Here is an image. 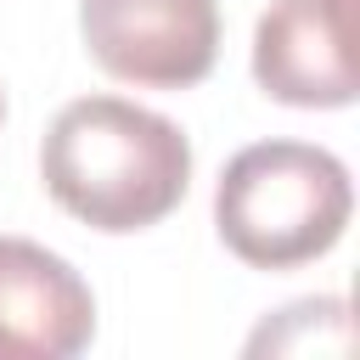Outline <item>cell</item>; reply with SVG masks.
Wrapping results in <instances>:
<instances>
[{"label":"cell","instance_id":"cell-4","mask_svg":"<svg viewBox=\"0 0 360 360\" xmlns=\"http://www.w3.org/2000/svg\"><path fill=\"white\" fill-rule=\"evenodd\" d=\"M96 332L79 270L28 236H0V360H73Z\"/></svg>","mask_w":360,"mask_h":360},{"label":"cell","instance_id":"cell-1","mask_svg":"<svg viewBox=\"0 0 360 360\" xmlns=\"http://www.w3.org/2000/svg\"><path fill=\"white\" fill-rule=\"evenodd\" d=\"M45 191L90 231H146L180 208L191 146L163 118L124 96H84L51 118L39 152Z\"/></svg>","mask_w":360,"mask_h":360},{"label":"cell","instance_id":"cell-6","mask_svg":"<svg viewBox=\"0 0 360 360\" xmlns=\"http://www.w3.org/2000/svg\"><path fill=\"white\" fill-rule=\"evenodd\" d=\"M0 112H6V101H0Z\"/></svg>","mask_w":360,"mask_h":360},{"label":"cell","instance_id":"cell-3","mask_svg":"<svg viewBox=\"0 0 360 360\" xmlns=\"http://www.w3.org/2000/svg\"><path fill=\"white\" fill-rule=\"evenodd\" d=\"M79 28L112 79L146 90H186L219 56L214 0H79Z\"/></svg>","mask_w":360,"mask_h":360},{"label":"cell","instance_id":"cell-2","mask_svg":"<svg viewBox=\"0 0 360 360\" xmlns=\"http://www.w3.org/2000/svg\"><path fill=\"white\" fill-rule=\"evenodd\" d=\"M354 208L349 169L326 146L259 141L242 146L214 191L219 242L253 270H292L338 248Z\"/></svg>","mask_w":360,"mask_h":360},{"label":"cell","instance_id":"cell-5","mask_svg":"<svg viewBox=\"0 0 360 360\" xmlns=\"http://www.w3.org/2000/svg\"><path fill=\"white\" fill-rule=\"evenodd\" d=\"M349 6L354 0H276L253 34V79L287 107H349Z\"/></svg>","mask_w":360,"mask_h":360}]
</instances>
